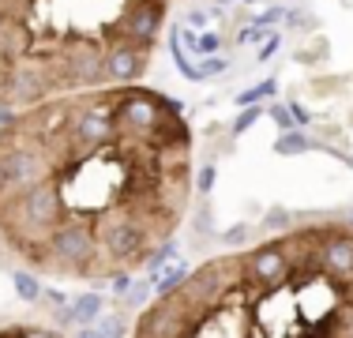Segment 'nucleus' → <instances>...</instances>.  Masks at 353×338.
Masks as SVG:
<instances>
[{"instance_id": "nucleus-3", "label": "nucleus", "mask_w": 353, "mask_h": 338, "mask_svg": "<svg viewBox=\"0 0 353 338\" xmlns=\"http://www.w3.org/2000/svg\"><path fill=\"white\" fill-rule=\"evenodd\" d=\"M173 0H0V121L147 75Z\"/></svg>"}, {"instance_id": "nucleus-1", "label": "nucleus", "mask_w": 353, "mask_h": 338, "mask_svg": "<svg viewBox=\"0 0 353 338\" xmlns=\"http://www.w3.org/2000/svg\"><path fill=\"white\" fill-rule=\"evenodd\" d=\"M192 128L143 83L0 121V248L57 282H124L170 248L192 203Z\"/></svg>"}, {"instance_id": "nucleus-4", "label": "nucleus", "mask_w": 353, "mask_h": 338, "mask_svg": "<svg viewBox=\"0 0 353 338\" xmlns=\"http://www.w3.org/2000/svg\"><path fill=\"white\" fill-rule=\"evenodd\" d=\"M0 338H64L57 327L41 324H0Z\"/></svg>"}, {"instance_id": "nucleus-2", "label": "nucleus", "mask_w": 353, "mask_h": 338, "mask_svg": "<svg viewBox=\"0 0 353 338\" xmlns=\"http://www.w3.org/2000/svg\"><path fill=\"white\" fill-rule=\"evenodd\" d=\"M132 338H353V222L207 259L139 312Z\"/></svg>"}]
</instances>
